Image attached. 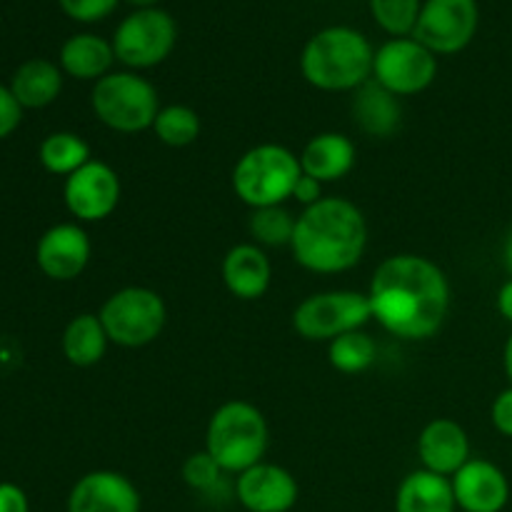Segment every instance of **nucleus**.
I'll return each instance as SVG.
<instances>
[{"label":"nucleus","mask_w":512,"mask_h":512,"mask_svg":"<svg viewBox=\"0 0 512 512\" xmlns=\"http://www.w3.org/2000/svg\"><path fill=\"white\" fill-rule=\"evenodd\" d=\"M370 310L380 328L400 340H428L450 313V283L423 255H390L373 273Z\"/></svg>","instance_id":"1"},{"label":"nucleus","mask_w":512,"mask_h":512,"mask_svg":"<svg viewBox=\"0 0 512 512\" xmlns=\"http://www.w3.org/2000/svg\"><path fill=\"white\" fill-rule=\"evenodd\" d=\"M368 248L363 210L345 198H323L295 220L290 250L300 268L335 275L355 268Z\"/></svg>","instance_id":"2"},{"label":"nucleus","mask_w":512,"mask_h":512,"mask_svg":"<svg viewBox=\"0 0 512 512\" xmlns=\"http://www.w3.org/2000/svg\"><path fill=\"white\" fill-rule=\"evenodd\" d=\"M375 48L360 30L330 25L318 30L300 53V73L325 93L358 90L373 78Z\"/></svg>","instance_id":"3"},{"label":"nucleus","mask_w":512,"mask_h":512,"mask_svg":"<svg viewBox=\"0 0 512 512\" xmlns=\"http://www.w3.org/2000/svg\"><path fill=\"white\" fill-rule=\"evenodd\" d=\"M268 420L248 400H228L210 415L205 430V453L223 473H245L263 463L268 453Z\"/></svg>","instance_id":"4"},{"label":"nucleus","mask_w":512,"mask_h":512,"mask_svg":"<svg viewBox=\"0 0 512 512\" xmlns=\"http://www.w3.org/2000/svg\"><path fill=\"white\" fill-rule=\"evenodd\" d=\"M300 175L303 168L293 150L278 143H263L240 155L233 168V190L253 210L270 208L293 198Z\"/></svg>","instance_id":"5"},{"label":"nucleus","mask_w":512,"mask_h":512,"mask_svg":"<svg viewBox=\"0 0 512 512\" xmlns=\"http://www.w3.org/2000/svg\"><path fill=\"white\" fill-rule=\"evenodd\" d=\"M95 118L115 133H140L153 128L160 113L155 85L135 70H113L90 93Z\"/></svg>","instance_id":"6"},{"label":"nucleus","mask_w":512,"mask_h":512,"mask_svg":"<svg viewBox=\"0 0 512 512\" xmlns=\"http://www.w3.org/2000/svg\"><path fill=\"white\" fill-rule=\"evenodd\" d=\"M98 318L110 343L120 348H145L163 333L168 308L160 293L143 285H130L105 300Z\"/></svg>","instance_id":"7"},{"label":"nucleus","mask_w":512,"mask_h":512,"mask_svg":"<svg viewBox=\"0 0 512 512\" xmlns=\"http://www.w3.org/2000/svg\"><path fill=\"white\" fill-rule=\"evenodd\" d=\"M115 60L130 70H148L163 63L178 43L175 18L163 8H138L120 20L113 33Z\"/></svg>","instance_id":"8"},{"label":"nucleus","mask_w":512,"mask_h":512,"mask_svg":"<svg viewBox=\"0 0 512 512\" xmlns=\"http://www.w3.org/2000/svg\"><path fill=\"white\" fill-rule=\"evenodd\" d=\"M373 320L368 293L355 290H325L308 295L293 313V328L310 343L335 340Z\"/></svg>","instance_id":"9"},{"label":"nucleus","mask_w":512,"mask_h":512,"mask_svg":"<svg viewBox=\"0 0 512 512\" xmlns=\"http://www.w3.org/2000/svg\"><path fill=\"white\" fill-rule=\"evenodd\" d=\"M438 78V55L423 43L408 38H390L375 50L373 80L398 98L418 95Z\"/></svg>","instance_id":"10"},{"label":"nucleus","mask_w":512,"mask_h":512,"mask_svg":"<svg viewBox=\"0 0 512 512\" xmlns=\"http://www.w3.org/2000/svg\"><path fill=\"white\" fill-rule=\"evenodd\" d=\"M478 25V0H425L413 38L430 53L455 55L473 43Z\"/></svg>","instance_id":"11"},{"label":"nucleus","mask_w":512,"mask_h":512,"mask_svg":"<svg viewBox=\"0 0 512 512\" xmlns=\"http://www.w3.org/2000/svg\"><path fill=\"white\" fill-rule=\"evenodd\" d=\"M120 178L103 160H90L65 178L63 198L70 215L83 223L110 218L120 203Z\"/></svg>","instance_id":"12"},{"label":"nucleus","mask_w":512,"mask_h":512,"mask_svg":"<svg viewBox=\"0 0 512 512\" xmlns=\"http://www.w3.org/2000/svg\"><path fill=\"white\" fill-rule=\"evenodd\" d=\"M90 253H93V245L78 223H58L40 235L35 260L50 280L68 283L83 275L90 263Z\"/></svg>","instance_id":"13"},{"label":"nucleus","mask_w":512,"mask_h":512,"mask_svg":"<svg viewBox=\"0 0 512 512\" xmlns=\"http://www.w3.org/2000/svg\"><path fill=\"white\" fill-rule=\"evenodd\" d=\"M235 498L248 512H290L298 503L300 488L290 470L258 463L238 475Z\"/></svg>","instance_id":"14"},{"label":"nucleus","mask_w":512,"mask_h":512,"mask_svg":"<svg viewBox=\"0 0 512 512\" xmlns=\"http://www.w3.org/2000/svg\"><path fill=\"white\" fill-rule=\"evenodd\" d=\"M455 503L463 512H503L510 500V483L503 470L483 458H470L450 478Z\"/></svg>","instance_id":"15"},{"label":"nucleus","mask_w":512,"mask_h":512,"mask_svg":"<svg viewBox=\"0 0 512 512\" xmlns=\"http://www.w3.org/2000/svg\"><path fill=\"white\" fill-rule=\"evenodd\" d=\"M68 512H140V493L123 473L93 470L70 490Z\"/></svg>","instance_id":"16"},{"label":"nucleus","mask_w":512,"mask_h":512,"mask_svg":"<svg viewBox=\"0 0 512 512\" xmlns=\"http://www.w3.org/2000/svg\"><path fill=\"white\" fill-rule=\"evenodd\" d=\"M418 458L430 473L453 478L470 460L468 433L450 418L430 420L418 438Z\"/></svg>","instance_id":"17"},{"label":"nucleus","mask_w":512,"mask_h":512,"mask_svg":"<svg viewBox=\"0 0 512 512\" xmlns=\"http://www.w3.org/2000/svg\"><path fill=\"white\" fill-rule=\"evenodd\" d=\"M273 265L260 245L240 243L223 258V283L238 300H258L268 293Z\"/></svg>","instance_id":"18"},{"label":"nucleus","mask_w":512,"mask_h":512,"mask_svg":"<svg viewBox=\"0 0 512 512\" xmlns=\"http://www.w3.org/2000/svg\"><path fill=\"white\" fill-rule=\"evenodd\" d=\"M300 168L305 175L333 183L355 168V143L343 133H318L300 153Z\"/></svg>","instance_id":"19"},{"label":"nucleus","mask_w":512,"mask_h":512,"mask_svg":"<svg viewBox=\"0 0 512 512\" xmlns=\"http://www.w3.org/2000/svg\"><path fill=\"white\" fill-rule=\"evenodd\" d=\"M353 118L358 128L370 138H390L400 128L403 120V105L398 95L385 90L373 78L355 90Z\"/></svg>","instance_id":"20"},{"label":"nucleus","mask_w":512,"mask_h":512,"mask_svg":"<svg viewBox=\"0 0 512 512\" xmlns=\"http://www.w3.org/2000/svg\"><path fill=\"white\" fill-rule=\"evenodd\" d=\"M453 483L430 470H413L403 478L395 493V512H455Z\"/></svg>","instance_id":"21"},{"label":"nucleus","mask_w":512,"mask_h":512,"mask_svg":"<svg viewBox=\"0 0 512 512\" xmlns=\"http://www.w3.org/2000/svg\"><path fill=\"white\" fill-rule=\"evenodd\" d=\"M113 43L95 33H75L60 48V70L75 80H95L113 73Z\"/></svg>","instance_id":"22"},{"label":"nucleus","mask_w":512,"mask_h":512,"mask_svg":"<svg viewBox=\"0 0 512 512\" xmlns=\"http://www.w3.org/2000/svg\"><path fill=\"white\" fill-rule=\"evenodd\" d=\"M10 90H13L20 108H45L63 90V70L45 58L25 60L15 70L13 80H10Z\"/></svg>","instance_id":"23"},{"label":"nucleus","mask_w":512,"mask_h":512,"mask_svg":"<svg viewBox=\"0 0 512 512\" xmlns=\"http://www.w3.org/2000/svg\"><path fill=\"white\" fill-rule=\"evenodd\" d=\"M108 333L98 315L80 313L68 323L63 333V355L75 368H93L105 358Z\"/></svg>","instance_id":"24"},{"label":"nucleus","mask_w":512,"mask_h":512,"mask_svg":"<svg viewBox=\"0 0 512 512\" xmlns=\"http://www.w3.org/2000/svg\"><path fill=\"white\" fill-rule=\"evenodd\" d=\"M38 158L48 173L65 175V178L93 160L90 158V145L85 143L78 133H68V130L50 133L48 138L40 143Z\"/></svg>","instance_id":"25"},{"label":"nucleus","mask_w":512,"mask_h":512,"mask_svg":"<svg viewBox=\"0 0 512 512\" xmlns=\"http://www.w3.org/2000/svg\"><path fill=\"white\" fill-rule=\"evenodd\" d=\"M378 358V345L363 330H353L340 338L330 340L328 345V360L338 373L345 375H358L365 373L370 365Z\"/></svg>","instance_id":"26"},{"label":"nucleus","mask_w":512,"mask_h":512,"mask_svg":"<svg viewBox=\"0 0 512 512\" xmlns=\"http://www.w3.org/2000/svg\"><path fill=\"white\" fill-rule=\"evenodd\" d=\"M153 133L170 148H188L200 135V115L188 105H165L153 123Z\"/></svg>","instance_id":"27"},{"label":"nucleus","mask_w":512,"mask_h":512,"mask_svg":"<svg viewBox=\"0 0 512 512\" xmlns=\"http://www.w3.org/2000/svg\"><path fill=\"white\" fill-rule=\"evenodd\" d=\"M295 220L285 205H270V208L253 210L248 220V230L253 235L255 245H268V248H280L290 245L295 233Z\"/></svg>","instance_id":"28"},{"label":"nucleus","mask_w":512,"mask_h":512,"mask_svg":"<svg viewBox=\"0 0 512 512\" xmlns=\"http://www.w3.org/2000/svg\"><path fill=\"white\" fill-rule=\"evenodd\" d=\"M375 23L393 38H408L418 25L423 0H368Z\"/></svg>","instance_id":"29"},{"label":"nucleus","mask_w":512,"mask_h":512,"mask_svg":"<svg viewBox=\"0 0 512 512\" xmlns=\"http://www.w3.org/2000/svg\"><path fill=\"white\" fill-rule=\"evenodd\" d=\"M183 480L195 493L208 495L215 493L218 485L223 483V470H220V465L205 450H200V453H193L183 463Z\"/></svg>","instance_id":"30"},{"label":"nucleus","mask_w":512,"mask_h":512,"mask_svg":"<svg viewBox=\"0 0 512 512\" xmlns=\"http://www.w3.org/2000/svg\"><path fill=\"white\" fill-rule=\"evenodd\" d=\"M118 3L120 0H58L63 13L68 18L78 20V23H98V20H105L118 8Z\"/></svg>","instance_id":"31"},{"label":"nucleus","mask_w":512,"mask_h":512,"mask_svg":"<svg viewBox=\"0 0 512 512\" xmlns=\"http://www.w3.org/2000/svg\"><path fill=\"white\" fill-rule=\"evenodd\" d=\"M20 120H23V108H20V103L15 100L13 90L5 88V85L0 83V140L13 135L15 128L20 125Z\"/></svg>","instance_id":"32"},{"label":"nucleus","mask_w":512,"mask_h":512,"mask_svg":"<svg viewBox=\"0 0 512 512\" xmlns=\"http://www.w3.org/2000/svg\"><path fill=\"white\" fill-rule=\"evenodd\" d=\"M490 420L500 435L512 438V385L495 398L493 408H490Z\"/></svg>","instance_id":"33"},{"label":"nucleus","mask_w":512,"mask_h":512,"mask_svg":"<svg viewBox=\"0 0 512 512\" xmlns=\"http://www.w3.org/2000/svg\"><path fill=\"white\" fill-rule=\"evenodd\" d=\"M0 512H30L28 495L13 483H0Z\"/></svg>","instance_id":"34"},{"label":"nucleus","mask_w":512,"mask_h":512,"mask_svg":"<svg viewBox=\"0 0 512 512\" xmlns=\"http://www.w3.org/2000/svg\"><path fill=\"white\" fill-rule=\"evenodd\" d=\"M293 200H298L300 205L310 208V205H315V203H318V200H323V183L303 173V175H300L298 183H295Z\"/></svg>","instance_id":"35"},{"label":"nucleus","mask_w":512,"mask_h":512,"mask_svg":"<svg viewBox=\"0 0 512 512\" xmlns=\"http://www.w3.org/2000/svg\"><path fill=\"white\" fill-rule=\"evenodd\" d=\"M498 313L512 323V278L505 280L503 288L498 290Z\"/></svg>","instance_id":"36"},{"label":"nucleus","mask_w":512,"mask_h":512,"mask_svg":"<svg viewBox=\"0 0 512 512\" xmlns=\"http://www.w3.org/2000/svg\"><path fill=\"white\" fill-rule=\"evenodd\" d=\"M503 263H505V270H508L510 278H512V228L508 230V235H505V245H503Z\"/></svg>","instance_id":"37"},{"label":"nucleus","mask_w":512,"mask_h":512,"mask_svg":"<svg viewBox=\"0 0 512 512\" xmlns=\"http://www.w3.org/2000/svg\"><path fill=\"white\" fill-rule=\"evenodd\" d=\"M503 365H505V375L510 378L512 383V333L508 338V343H505V353H503Z\"/></svg>","instance_id":"38"},{"label":"nucleus","mask_w":512,"mask_h":512,"mask_svg":"<svg viewBox=\"0 0 512 512\" xmlns=\"http://www.w3.org/2000/svg\"><path fill=\"white\" fill-rule=\"evenodd\" d=\"M125 3L135 5V10H138V8H158L160 0H125Z\"/></svg>","instance_id":"39"}]
</instances>
